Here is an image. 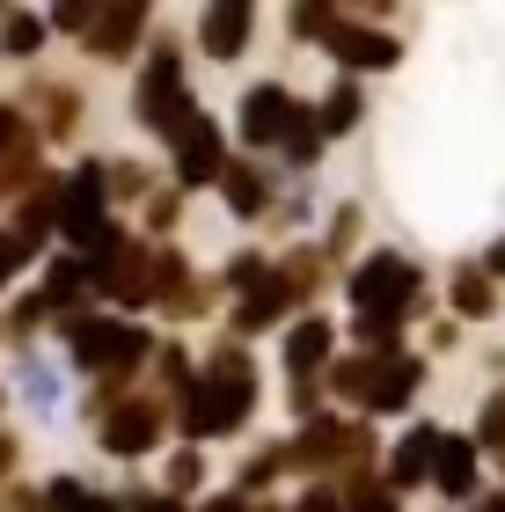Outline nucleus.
Segmentation results:
<instances>
[{"label":"nucleus","instance_id":"nucleus-27","mask_svg":"<svg viewBox=\"0 0 505 512\" xmlns=\"http://www.w3.org/2000/svg\"><path fill=\"white\" fill-rule=\"evenodd\" d=\"M8 132H15V110H8V103H0V147H8Z\"/></svg>","mask_w":505,"mask_h":512},{"label":"nucleus","instance_id":"nucleus-20","mask_svg":"<svg viewBox=\"0 0 505 512\" xmlns=\"http://www.w3.org/2000/svg\"><path fill=\"white\" fill-rule=\"evenodd\" d=\"M103 0H52V15L44 22H59V30H88V15H96Z\"/></svg>","mask_w":505,"mask_h":512},{"label":"nucleus","instance_id":"nucleus-12","mask_svg":"<svg viewBox=\"0 0 505 512\" xmlns=\"http://www.w3.org/2000/svg\"><path fill=\"white\" fill-rule=\"evenodd\" d=\"M432 447H440V432H432V425H410V432L396 439V461H388V483H396V491H410V483H425V476H432Z\"/></svg>","mask_w":505,"mask_h":512},{"label":"nucleus","instance_id":"nucleus-26","mask_svg":"<svg viewBox=\"0 0 505 512\" xmlns=\"http://www.w3.org/2000/svg\"><path fill=\"white\" fill-rule=\"evenodd\" d=\"M484 278H505V242H491V249H484Z\"/></svg>","mask_w":505,"mask_h":512},{"label":"nucleus","instance_id":"nucleus-2","mask_svg":"<svg viewBox=\"0 0 505 512\" xmlns=\"http://www.w3.org/2000/svg\"><path fill=\"white\" fill-rule=\"evenodd\" d=\"M169 154H176V183L183 191H205V183L227 169V139H220V125L205 118V110H183V118L169 125Z\"/></svg>","mask_w":505,"mask_h":512},{"label":"nucleus","instance_id":"nucleus-6","mask_svg":"<svg viewBox=\"0 0 505 512\" xmlns=\"http://www.w3.org/2000/svg\"><path fill=\"white\" fill-rule=\"evenodd\" d=\"M249 37H257V0H205V15H198V52L205 59L235 66L249 52Z\"/></svg>","mask_w":505,"mask_h":512},{"label":"nucleus","instance_id":"nucleus-24","mask_svg":"<svg viewBox=\"0 0 505 512\" xmlns=\"http://www.w3.org/2000/svg\"><path fill=\"white\" fill-rule=\"evenodd\" d=\"M344 512H396V491H352V505H344Z\"/></svg>","mask_w":505,"mask_h":512},{"label":"nucleus","instance_id":"nucleus-23","mask_svg":"<svg viewBox=\"0 0 505 512\" xmlns=\"http://www.w3.org/2000/svg\"><path fill=\"white\" fill-rule=\"evenodd\" d=\"M22 381H30V403H37V410H52V403H59V381L44 374V366H30V374H22Z\"/></svg>","mask_w":505,"mask_h":512},{"label":"nucleus","instance_id":"nucleus-11","mask_svg":"<svg viewBox=\"0 0 505 512\" xmlns=\"http://www.w3.org/2000/svg\"><path fill=\"white\" fill-rule=\"evenodd\" d=\"M323 359H330V322H323V315H301V322L286 330V374L308 381Z\"/></svg>","mask_w":505,"mask_h":512},{"label":"nucleus","instance_id":"nucleus-3","mask_svg":"<svg viewBox=\"0 0 505 512\" xmlns=\"http://www.w3.org/2000/svg\"><path fill=\"white\" fill-rule=\"evenodd\" d=\"M183 110H198V96H191V81H183V52H176V44H162L154 66L140 74V125L169 139V125L183 118Z\"/></svg>","mask_w":505,"mask_h":512},{"label":"nucleus","instance_id":"nucleus-30","mask_svg":"<svg viewBox=\"0 0 505 512\" xmlns=\"http://www.w3.org/2000/svg\"><path fill=\"white\" fill-rule=\"evenodd\" d=\"M0 8H15V0H0Z\"/></svg>","mask_w":505,"mask_h":512},{"label":"nucleus","instance_id":"nucleus-29","mask_svg":"<svg viewBox=\"0 0 505 512\" xmlns=\"http://www.w3.org/2000/svg\"><path fill=\"white\" fill-rule=\"evenodd\" d=\"M337 8H388V0H337Z\"/></svg>","mask_w":505,"mask_h":512},{"label":"nucleus","instance_id":"nucleus-17","mask_svg":"<svg viewBox=\"0 0 505 512\" xmlns=\"http://www.w3.org/2000/svg\"><path fill=\"white\" fill-rule=\"evenodd\" d=\"M279 147H286V169H315V161H323V147H330V139L315 132V118H308V110H293V125L279 132Z\"/></svg>","mask_w":505,"mask_h":512},{"label":"nucleus","instance_id":"nucleus-5","mask_svg":"<svg viewBox=\"0 0 505 512\" xmlns=\"http://www.w3.org/2000/svg\"><path fill=\"white\" fill-rule=\"evenodd\" d=\"M147 352V330H125V322H81L74 337H66V359L81 366V374H118Z\"/></svg>","mask_w":505,"mask_h":512},{"label":"nucleus","instance_id":"nucleus-8","mask_svg":"<svg viewBox=\"0 0 505 512\" xmlns=\"http://www.w3.org/2000/svg\"><path fill=\"white\" fill-rule=\"evenodd\" d=\"M154 0H103V15H88V52L125 66L132 52H140V30H147Z\"/></svg>","mask_w":505,"mask_h":512},{"label":"nucleus","instance_id":"nucleus-16","mask_svg":"<svg viewBox=\"0 0 505 512\" xmlns=\"http://www.w3.org/2000/svg\"><path fill=\"white\" fill-rule=\"evenodd\" d=\"M491 308H498V278H484V264H462V271H454V315L484 322Z\"/></svg>","mask_w":505,"mask_h":512},{"label":"nucleus","instance_id":"nucleus-22","mask_svg":"<svg viewBox=\"0 0 505 512\" xmlns=\"http://www.w3.org/2000/svg\"><path fill=\"white\" fill-rule=\"evenodd\" d=\"M30 264V242H15V235H0V286H8V278Z\"/></svg>","mask_w":505,"mask_h":512},{"label":"nucleus","instance_id":"nucleus-21","mask_svg":"<svg viewBox=\"0 0 505 512\" xmlns=\"http://www.w3.org/2000/svg\"><path fill=\"white\" fill-rule=\"evenodd\" d=\"M198 491V454H169V498Z\"/></svg>","mask_w":505,"mask_h":512},{"label":"nucleus","instance_id":"nucleus-18","mask_svg":"<svg viewBox=\"0 0 505 512\" xmlns=\"http://www.w3.org/2000/svg\"><path fill=\"white\" fill-rule=\"evenodd\" d=\"M337 22V0H286V30H293V44H315Z\"/></svg>","mask_w":505,"mask_h":512},{"label":"nucleus","instance_id":"nucleus-10","mask_svg":"<svg viewBox=\"0 0 505 512\" xmlns=\"http://www.w3.org/2000/svg\"><path fill=\"white\" fill-rule=\"evenodd\" d=\"M154 439H162V410L132 395V403H125V410L103 425V454H118V461H140V454L154 447Z\"/></svg>","mask_w":505,"mask_h":512},{"label":"nucleus","instance_id":"nucleus-14","mask_svg":"<svg viewBox=\"0 0 505 512\" xmlns=\"http://www.w3.org/2000/svg\"><path fill=\"white\" fill-rule=\"evenodd\" d=\"M44 37H52V22L30 15V8H0V59H37Z\"/></svg>","mask_w":505,"mask_h":512},{"label":"nucleus","instance_id":"nucleus-25","mask_svg":"<svg viewBox=\"0 0 505 512\" xmlns=\"http://www.w3.org/2000/svg\"><path fill=\"white\" fill-rule=\"evenodd\" d=\"M132 512H183V498H169V491H162V498H140Z\"/></svg>","mask_w":505,"mask_h":512},{"label":"nucleus","instance_id":"nucleus-4","mask_svg":"<svg viewBox=\"0 0 505 512\" xmlns=\"http://www.w3.org/2000/svg\"><path fill=\"white\" fill-rule=\"evenodd\" d=\"M315 44H323L344 74H388V66H403V44L388 30H374V22H330Z\"/></svg>","mask_w":505,"mask_h":512},{"label":"nucleus","instance_id":"nucleus-19","mask_svg":"<svg viewBox=\"0 0 505 512\" xmlns=\"http://www.w3.org/2000/svg\"><path fill=\"white\" fill-rule=\"evenodd\" d=\"M264 271H271V264H264L257 249H235V256H227V286H235V293H249V286H257Z\"/></svg>","mask_w":505,"mask_h":512},{"label":"nucleus","instance_id":"nucleus-7","mask_svg":"<svg viewBox=\"0 0 505 512\" xmlns=\"http://www.w3.org/2000/svg\"><path fill=\"white\" fill-rule=\"evenodd\" d=\"M293 88L286 81H257L249 96L235 103V132H242V147H279V132L293 125Z\"/></svg>","mask_w":505,"mask_h":512},{"label":"nucleus","instance_id":"nucleus-15","mask_svg":"<svg viewBox=\"0 0 505 512\" xmlns=\"http://www.w3.org/2000/svg\"><path fill=\"white\" fill-rule=\"evenodd\" d=\"M213 183H220V198H227V213H235V220H257V213H264V176H257V169L227 161Z\"/></svg>","mask_w":505,"mask_h":512},{"label":"nucleus","instance_id":"nucleus-9","mask_svg":"<svg viewBox=\"0 0 505 512\" xmlns=\"http://www.w3.org/2000/svg\"><path fill=\"white\" fill-rule=\"evenodd\" d=\"M476 454H484V447H476V439H440V447H432V491H440V498H454V505H469L476 498V476H484V469H476Z\"/></svg>","mask_w":505,"mask_h":512},{"label":"nucleus","instance_id":"nucleus-28","mask_svg":"<svg viewBox=\"0 0 505 512\" xmlns=\"http://www.w3.org/2000/svg\"><path fill=\"white\" fill-rule=\"evenodd\" d=\"M0 469H15V439H0Z\"/></svg>","mask_w":505,"mask_h":512},{"label":"nucleus","instance_id":"nucleus-13","mask_svg":"<svg viewBox=\"0 0 505 512\" xmlns=\"http://www.w3.org/2000/svg\"><path fill=\"white\" fill-rule=\"evenodd\" d=\"M308 118H315V132H323V139H344V132H352V125L366 118V88H359L352 74H344V81L330 88V96H323V110H308Z\"/></svg>","mask_w":505,"mask_h":512},{"label":"nucleus","instance_id":"nucleus-1","mask_svg":"<svg viewBox=\"0 0 505 512\" xmlns=\"http://www.w3.org/2000/svg\"><path fill=\"white\" fill-rule=\"evenodd\" d=\"M344 293H352V315L359 322H388V330H396V322L418 308V271H410L396 249H374L366 264H352Z\"/></svg>","mask_w":505,"mask_h":512}]
</instances>
